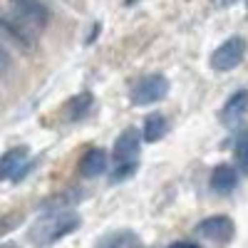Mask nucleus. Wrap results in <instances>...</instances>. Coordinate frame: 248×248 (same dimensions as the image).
Wrapping results in <instances>:
<instances>
[{
  "mask_svg": "<svg viewBox=\"0 0 248 248\" xmlns=\"http://www.w3.org/2000/svg\"><path fill=\"white\" fill-rule=\"evenodd\" d=\"M92 107H94V94L85 90V92L75 94L67 105H65V114H67L70 122H77V119H85Z\"/></svg>",
  "mask_w": 248,
  "mask_h": 248,
  "instance_id": "9b49d317",
  "label": "nucleus"
},
{
  "mask_svg": "<svg viewBox=\"0 0 248 248\" xmlns=\"http://www.w3.org/2000/svg\"><path fill=\"white\" fill-rule=\"evenodd\" d=\"M3 248H15V246H13V243H5V246H3Z\"/></svg>",
  "mask_w": 248,
  "mask_h": 248,
  "instance_id": "f3484780",
  "label": "nucleus"
},
{
  "mask_svg": "<svg viewBox=\"0 0 248 248\" xmlns=\"http://www.w3.org/2000/svg\"><path fill=\"white\" fill-rule=\"evenodd\" d=\"M196 231L206 238V241H211V243H218V246H226V243H231L233 233H236V226L229 216H209V218H203L199 226H196Z\"/></svg>",
  "mask_w": 248,
  "mask_h": 248,
  "instance_id": "423d86ee",
  "label": "nucleus"
},
{
  "mask_svg": "<svg viewBox=\"0 0 248 248\" xmlns=\"http://www.w3.org/2000/svg\"><path fill=\"white\" fill-rule=\"evenodd\" d=\"M236 161H238V167L248 174V132L238 134V139H236Z\"/></svg>",
  "mask_w": 248,
  "mask_h": 248,
  "instance_id": "4468645a",
  "label": "nucleus"
},
{
  "mask_svg": "<svg viewBox=\"0 0 248 248\" xmlns=\"http://www.w3.org/2000/svg\"><path fill=\"white\" fill-rule=\"evenodd\" d=\"M236 181H238V171L231 164H218L211 171V189L216 194H231L236 189Z\"/></svg>",
  "mask_w": 248,
  "mask_h": 248,
  "instance_id": "9d476101",
  "label": "nucleus"
},
{
  "mask_svg": "<svg viewBox=\"0 0 248 248\" xmlns=\"http://www.w3.org/2000/svg\"><path fill=\"white\" fill-rule=\"evenodd\" d=\"M139 167H114V171H112V184H117V181H124V179H129L134 171H137Z\"/></svg>",
  "mask_w": 248,
  "mask_h": 248,
  "instance_id": "2eb2a0df",
  "label": "nucleus"
},
{
  "mask_svg": "<svg viewBox=\"0 0 248 248\" xmlns=\"http://www.w3.org/2000/svg\"><path fill=\"white\" fill-rule=\"evenodd\" d=\"M169 94V79L164 75H147L132 87V102L139 107L154 105Z\"/></svg>",
  "mask_w": 248,
  "mask_h": 248,
  "instance_id": "20e7f679",
  "label": "nucleus"
},
{
  "mask_svg": "<svg viewBox=\"0 0 248 248\" xmlns=\"http://www.w3.org/2000/svg\"><path fill=\"white\" fill-rule=\"evenodd\" d=\"M50 23V10L40 0H13L3 15V28L20 45H32L35 37Z\"/></svg>",
  "mask_w": 248,
  "mask_h": 248,
  "instance_id": "f257e3e1",
  "label": "nucleus"
},
{
  "mask_svg": "<svg viewBox=\"0 0 248 248\" xmlns=\"http://www.w3.org/2000/svg\"><path fill=\"white\" fill-rule=\"evenodd\" d=\"M82 223L79 214H75L72 209H55L47 211L43 218H37L35 226L30 229V241L40 248H47L52 243H57L60 238L70 236L77 226Z\"/></svg>",
  "mask_w": 248,
  "mask_h": 248,
  "instance_id": "f03ea898",
  "label": "nucleus"
},
{
  "mask_svg": "<svg viewBox=\"0 0 248 248\" xmlns=\"http://www.w3.org/2000/svg\"><path fill=\"white\" fill-rule=\"evenodd\" d=\"M167 129H169V122H167V117L164 114H159V112H154V114H149L147 119H144V127H141V137H144V141H159L164 134H167Z\"/></svg>",
  "mask_w": 248,
  "mask_h": 248,
  "instance_id": "f8f14e48",
  "label": "nucleus"
},
{
  "mask_svg": "<svg viewBox=\"0 0 248 248\" xmlns=\"http://www.w3.org/2000/svg\"><path fill=\"white\" fill-rule=\"evenodd\" d=\"M169 248H199L196 243H186V241H179V243H171Z\"/></svg>",
  "mask_w": 248,
  "mask_h": 248,
  "instance_id": "dca6fc26",
  "label": "nucleus"
},
{
  "mask_svg": "<svg viewBox=\"0 0 248 248\" xmlns=\"http://www.w3.org/2000/svg\"><path fill=\"white\" fill-rule=\"evenodd\" d=\"M97 248H141V238L134 231H114L102 238Z\"/></svg>",
  "mask_w": 248,
  "mask_h": 248,
  "instance_id": "ddd939ff",
  "label": "nucleus"
},
{
  "mask_svg": "<svg viewBox=\"0 0 248 248\" xmlns=\"http://www.w3.org/2000/svg\"><path fill=\"white\" fill-rule=\"evenodd\" d=\"M246 50H248L246 37H241V35H233L229 40H223V43L214 50V55H211V67L216 72H231L233 67H238L243 62Z\"/></svg>",
  "mask_w": 248,
  "mask_h": 248,
  "instance_id": "7ed1b4c3",
  "label": "nucleus"
},
{
  "mask_svg": "<svg viewBox=\"0 0 248 248\" xmlns=\"http://www.w3.org/2000/svg\"><path fill=\"white\" fill-rule=\"evenodd\" d=\"M141 132L137 127H127L114 141V164L117 167H139V144H141Z\"/></svg>",
  "mask_w": 248,
  "mask_h": 248,
  "instance_id": "39448f33",
  "label": "nucleus"
},
{
  "mask_svg": "<svg viewBox=\"0 0 248 248\" xmlns=\"http://www.w3.org/2000/svg\"><path fill=\"white\" fill-rule=\"evenodd\" d=\"M221 3H231V0H221Z\"/></svg>",
  "mask_w": 248,
  "mask_h": 248,
  "instance_id": "a211bd4d",
  "label": "nucleus"
},
{
  "mask_svg": "<svg viewBox=\"0 0 248 248\" xmlns=\"http://www.w3.org/2000/svg\"><path fill=\"white\" fill-rule=\"evenodd\" d=\"M246 112H248V90L241 87L226 99V105L221 107V122L226 124V127H236Z\"/></svg>",
  "mask_w": 248,
  "mask_h": 248,
  "instance_id": "6e6552de",
  "label": "nucleus"
},
{
  "mask_svg": "<svg viewBox=\"0 0 248 248\" xmlns=\"http://www.w3.org/2000/svg\"><path fill=\"white\" fill-rule=\"evenodd\" d=\"M107 161H109V156H107L105 149H102V147H92L85 156H82V161H79V174L85 179L102 176L107 171Z\"/></svg>",
  "mask_w": 248,
  "mask_h": 248,
  "instance_id": "1a4fd4ad",
  "label": "nucleus"
},
{
  "mask_svg": "<svg viewBox=\"0 0 248 248\" xmlns=\"http://www.w3.org/2000/svg\"><path fill=\"white\" fill-rule=\"evenodd\" d=\"M32 164H28V147H15V149H8L0 159V179H20L25 176L28 169Z\"/></svg>",
  "mask_w": 248,
  "mask_h": 248,
  "instance_id": "0eeeda50",
  "label": "nucleus"
}]
</instances>
